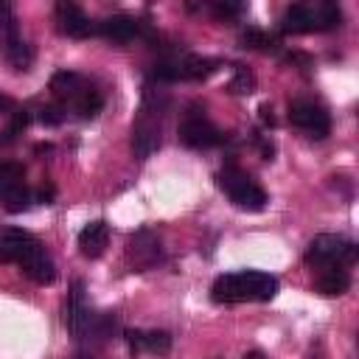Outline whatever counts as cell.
<instances>
[{"instance_id": "obj_25", "label": "cell", "mask_w": 359, "mask_h": 359, "mask_svg": "<svg viewBox=\"0 0 359 359\" xmlns=\"http://www.w3.org/2000/svg\"><path fill=\"white\" fill-rule=\"evenodd\" d=\"M258 112H261V121H264L266 126H275V115H272V107H269V104H261Z\"/></svg>"}, {"instance_id": "obj_23", "label": "cell", "mask_w": 359, "mask_h": 359, "mask_svg": "<svg viewBox=\"0 0 359 359\" xmlns=\"http://www.w3.org/2000/svg\"><path fill=\"white\" fill-rule=\"evenodd\" d=\"M213 14L222 17V20H224V17H236V14H241V6H238V3H216V6H213Z\"/></svg>"}, {"instance_id": "obj_2", "label": "cell", "mask_w": 359, "mask_h": 359, "mask_svg": "<svg viewBox=\"0 0 359 359\" xmlns=\"http://www.w3.org/2000/svg\"><path fill=\"white\" fill-rule=\"evenodd\" d=\"M165 112H168V95L157 84H146L137 118L132 123V151L137 160H149L160 149Z\"/></svg>"}, {"instance_id": "obj_3", "label": "cell", "mask_w": 359, "mask_h": 359, "mask_svg": "<svg viewBox=\"0 0 359 359\" xmlns=\"http://www.w3.org/2000/svg\"><path fill=\"white\" fill-rule=\"evenodd\" d=\"M278 294V278L261 269L224 272L210 286L213 303H266Z\"/></svg>"}, {"instance_id": "obj_20", "label": "cell", "mask_w": 359, "mask_h": 359, "mask_svg": "<svg viewBox=\"0 0 359 359\" xmlns=\"http://www.w3.org/2000/svg\"><path fill=\"white\" fill-rule=\"evenodd\" d=\"M227 90H230L233 95H250V93L255 90V79H252V73L244 70V67H238V70H236V79L227 84Z\"/></svg>"}, {"instance_id": "obj_5", "label": "cell", "mask_w": 359, "mask_h": 359, "mask_svg": "<svg viewBox=\"0 0 359 359\" xmlns=\"http://www.w3.org/2000/svg\"><path fill=\"white\" fill-rule=\"evenodd\" d=\"M339 25H342V11L334 3H294L280 17V31L286 34L331 31Z\"/></svg>"}, {"instance_id": "obj_7", "label": "cell", "mask_w": 359, "mask_h": 359, "mask_svg": "<svg viewBox=\"0 0 359 359\" xmlns=\"http://www.w3.org/2000/svg\"><path fill=\"white\" fill-rule=\"evenodd\" d=\"M303 261L314 269H345L356 261V244L348 241L345 236H334V233H320L309 241Z\"/></svg>"}, {"instance_id": "obj_14", "label": "cell", "mask_w": 359, "mask_h": 359, "mask_svg": "<svg viewBox=\"0 0 359 359\" xmlns=\"http://www.w3.org/2000/svg\"><path fill=\"white\" fill-rule=\"evenodd\" d=\"M123 339L129 345V353L135 359H151V356H165L171 351V334L168 331H140V328H126Z\"/></svg>"}, {"instance_id": "obj_12", "label": "cell", "mask_w": 359, "mask_h": 359, "mask_svg": "<svg viewBox=\"0 0 359 359\" xmlns=\"http://www.w3.org/2000/svg\"><path fill=\"white\" fill-rule=\"evenodd\" d=\"M62 323L73 339L87 337V331L93 328V317H90L87 297H84V280H73V286L67 289L62 300Z\"/></svg>"}, {"instance_id": "obj_13", "label": "cell", "mask_w": 359, "mask_h": 359, "mask_svg": "<svg viewBox=\"0 0 359 359\" xmlns=\"http://www.w3.org/2000/svg\"><path fill=\"white\" fill-rule=\"evenodd\" d=\"M160 255H163V250H160V238H157L154 230L140 227V230H135L129 236V241H126V258H129L132 269L143 272V269L154 266L160 261Z\"/></svg>"}, {"instance_id": "obj_6", "label": "cell", "mask_w": 359, "mask_h": 359, "mask_svg": "<svg viewBox=\"0 0 359 359\" xmlns=\"http://www.w3.org/2000/svg\"><path fill=\"white\" fill-rule=\"evenodd\" d=\"M216 185L224 191V196H227L238 210L255 213V210H264V205H266V191H264L241 165H236V163H227V165L219 168Z\"/></svg>"}, {"instance_id": "obj_24", "label": "cell", "mask_w": 359, "mask_h": 359, "mask_svg": "<svg viewBox=\"0 0 359 359\" xmlns=\"http://www.w3.org/2000/svg\"><path fill=\"white\" fill-rule=\"evenodd\" d=\"M53 196H56V188H53V185H42V188H39V194H36V199H39V202H45V205H50V202H53Z\"/></svg>"}, {"instance_id": "obj_16", "label": "cell", "mask_w": 359, "mask_h": 359, "mask_svg": "<svg viewBox=\"0 0 359 359\" xmlns=\"http://www.w3.org/2000/svg\"><path fill=\"white\" fill-rule=\"evenodd\" d=\"M95 34H101V36L109 39V42L123 45V42H132L135 36L146 34V25L137 22V20L129 17V14H112V17H107V20H101V22L95 25Z\"/></svg>"}, {"instance_id": "obj_21", "label": "cell", "mask_w": 359, "mask_h": 359, "mask_svg": "<svg viewBox=\"0 0 359 359\" xmlns=\"http://www.w3.org/2000/svg\"><path fill=\"white\" fill-rule=\"evenodd\" d=\"M241 45H244V48H272L275 39H272L266 31H261V28H247V31L241 34Z\"/></svg>"}, {"instance_id": "obj_1", "label": "cell", "mask_w": 359, "mask_h": 359, "mask_svg": "<svg viewBox=\"0 0 359 359\" xmlns=\"http://www.w3.org/2000/svg\"><path fill=\"white\" fill-rule=\"evenodd\" d=\"M0 261L17 264L39 286H48L56 278V264L45 244L20 227H0Z\"/></svg>"}, {"instance_id": "obj_10", "label": "cell", "mask_w": 359, "mask_h": 359, "mask_svg": "<svg viewBox=\"0 0 359 359\" xmlns=\"http://www.w3.org/2000/svg\"><path fill=\"white\" fill-rule=\"evenodd\" d=\"M0 205L8 213H22L31 205V191L25 185V168L14 160H0Z\"/></svg>"}, {"instance_id": "obj_17", "label": "cell", "mask_w": 359, "mask_h": 359, "mask_svg": "<svg viewBox=\"0 0 359 359\" xmlns=\"http://www.w3.org/2000/svg\"><path fill=\"white\" fill-rule=\"evenodd\" d=\"M28 123V112L8 95H0V146L11 143Z\"/></svg>"}, {"instance_id": "obj_26", "label": "cell", "mask_w": 359, "mask_h": 359, "mask_svg": "<svg viewBox=\"0 0 359 359\" xmlns=\"http://www.w3.org/2000/svg\"><path fill=\"white\" fill-rule=\"evenodd\" d=\"M244 359H266L261 351H250V353H244Z\"/></svg>"}, {"instance_id": "obj_9", "label": "cell", "mask_w": 359, "mask_h": 359, "mask_svg": "<svg viewBox=\"0 0 359 359\" xmlns=\"http://www.w3.org/2000/svg\"><path fill=\"white\" fill-rule=\"evenodd\" d=\"M0 53L8 59V65L14 70H28L34 62V50L31 45L20 36L17 20L11 14V6L0 3Z\"/></svg>"}, {"instance_id": "obj_15", "label": "cell", "mask_w": 359, "mask_h": 359, "mask_svg": "<svg viewBox=\"0 0 359 359\" xmlns=\"http://www.w3.org/2000/svg\"><path fill=\"white\" fill-rule=\"evenodd\" d=\"M53 14H56V25H59V31H62L65 36L87 39V36L95 34L93 20L81 11V6H76V3H70V0H59L56 8H53Z\"/></svg>"}, {"instance_id": "obj_18", "label": "cell", "mask_w": 359, "mask_h": 359, "mask_svg": "<svg viewBox=\"0 0 359 359\" xmlns=\"http://www.w3.org/2000/svg\"><path fill=\"white\" fill-rule=\"evenodd\" d=\"M109 244V224L104 219L87 222L79 233V250L84 258H98Z\"/></svg>"}, {"instance_id": "obj_8", "label": "cell", "mask_w": 359, "mask_h": 359, "mask_svg": "<svg viewBox=\"0 0 359 359\" xmlns=\"http://www.w3.org/2000/svg\"><path fill=\"white\" fill-rule=\"evenodd\" d=\"M227 135L213 126V121L205 115V109L199 104H191L180 121V143L188 149H213L219 143H224Z\"/></svg>"}, {"instance_id": "obj_11", "label": "cell", "mask_w": 359, "mask_h": 359, "mask_svg": "<svg viewBox=\"0 0 359 359\" xmlns=\"http://www.w3.org/2000/svg\"><path fill=\"white\" fill-rule=\"evenodd\" d=\"M289 123L294 129H300L306 137L323 140L331 132V115L323 104L311 101V98H294L289 101Z\"/></svg>"}, {"instance_id": "obj_19", "label": "cell", "mask_w": 359, "mask_h": 359, "mask_svg": "<svg viewBox=\"0 0 359 359\" xmlns=\"http://www.w3.org/2000/svg\"><path fill=\"white\" fill-rule=\"evenodd\" d=\"M314 286H317L320 294L334 297V294H345V292H348L351 278H348L345 269H323V272L317 275V283H314Z\"/></svg>"}, {"instance_id": "obj_4", "label": "cell", "mask_w": 359, "mask_h": 359, "mask_svg": "<svg viewBox=\"0 0 359 359\" xmlns=\"http://www.w3.org/2000/svg\"><path fill=\"white\" fill-rule=\"evenodd\" d=\"M50 95L53 104H59L67 112H73L76 118H95L104 109V95L95 87V81H90L87 76L76 73V70H56L50 76Z\"/></svg>"}, {"instance_id": "obj_22", "label": "cell", "mask_w": 359, "mask_h": 359, "mask_svg": "<svg viewBox=\"0 0 359 359\" xmlns=\"http://www.w3.org/2000/svg\"><path fill=\"white\" fill-rule=\"evenodd\" d=\"M36 118H39L45 126H59V123L65 121V109H62L59 104H45V107H39Z\"/></svg>"}]
</instances>
